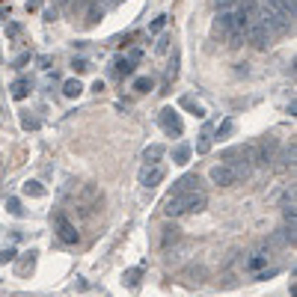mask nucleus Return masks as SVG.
<instances>
[{"mask_svg": "<svg viewBox=\"0 0 297 297\" xmlns=\"http://www.w3.org/2000/svg\"><path fill=\"white\" fill-rule=\"evenodd\" d=\"M101 205H104V193L98 190V184H83V187L77 190V196H74V211H77V217H83V220L92 217Z\"/></svg>", "mask_w": 297, "mask_h": 297, "instance_id": "f03ea898", "label": "nucleus"}, {"mask_svg": "<svg viewBox=\"0 0 297 297\" xmlns=\"http://www.w3.org/2000/svg\"><path fill=\"white\" fill-rule=\"evenodd\" d=\"M140 60H143V51H137V48H134L131 54H128V63L134 66V63H140Z\"/></svg>", "mask_w": 297, "mask_h": 297, "instance_id": "7c9ffc66", "label": "nucleus"}, {"mask_svg": "<svg viewBox=\"0 0 297 297\" xmlns=\"http://www.w3.org/2000/svg\"><path fill=\"white\" fill-rule=\"evenodd\" d=\"M161 128H164L166 134H172V137H178V134L184 131L181 116H178L175 107H164V110H161Z\"/></svg>", "mask_w": 297, "mask_h": 297, "instance_id": "6e6552de", "label": "nucleus"}, {"mask_svg": "<svg viewBox=\"0 0 297 297\" xmlns=\"http://www.w3.org/2000/svg\"><path fill=\"white\" fill-rule=\"evenodd\" d=\"M125 279H128V285H131V288H137V279H140V270H128V273H125Z\"/></svg>", "mask_w": 297, "mask_h": 297, "instance_id": "c85d7f7f", "label": "nucleus"}, {"mask_svg": "<svg viewBox=\"0 0 297 297\" xmlns=\"http://www.w3.org/2000/svg\"><path fill=\"white\" fill-rule=\"evenodd\" d=\"M116 71H119V74H131L134 66L128 63V60H116Z\"/></svg>", "mask_w": 297, "mask_h": 297, "instance_id": "393cba45", "label": "nucleus"}, {"mask_svg": "<svg viewBox=\"0 0 297 297\" xmlns=\"http://www.w3.org/2000/svg\"><path fill=\"white\" fill-rule=\"evenodd\" d=\"M42 6V0H27V9H39Z\"/></svg>", "mask_w": 297, "mask_h": 297, "instance_id": "e433bc0d", "label": "nucleus"}, {"mask_svg": "<svg viewBox=\"0 0 297 297\" xmlns=\"http://www.w3.org/2000/svg\"><path fill=\"white\" fill-rule=\"evenodd\" d=\"M27 92H30V83H27V80H24V77H21V80H15V83H12V98H15V101L27 98Z\"/></svg>", "mask_w": 297, "mask_h": 297, "instance_id": "f3484780", "label": "nucleus"}, {"mask_svg": "<svg viewBox=\"0 0 297 297\" xmlns=\"http://www.w3.org/2000/svg\"><path fill=\"white\" fill-rule=\"evenodd\" d=\"M54 232H57V235H60V241H66V244H77V238H80V235H77V226L68 220L63 211H57V214H54Z\"/></svg>", "mask_w": 297, "mask_h": 297, "instance_id": "423d86ee", "label": "nucleus"}, {"mask_svg": "<svg viewBox=\"0 0 297 297\" xmlns=\"http://www.w3.org/2000/svg\"><path fill=\"white\" fill-rule=\"evenodd\" d=\"M21 125H24V128H39V119H33V116H21Z\"/></svg>", "mask_w": 297, "mask_h": 297, "instance_id": "c756f323", "label": "nucleus"}, {"mask_svg": "<svg viewBox=\"0 0 297 297\" xmlns=\"http://www.w3.org/2000/svg\"><path fill=\"white\" fill-rule=\"evenodd\" d=\"M232 128H235V122H232V119H223V125L217 128V140H226L232 134Z\"/></svg>", "mask_w": 297, "mask_h": 297, "instance_id": "412c9836", "label": "nucleus"}, {"mask_svg": "<svg viewBox=\"0 0 297 297\" xmlns=\"http://www.w3.org/2000/svg\"><path fill=\"white\" fill-rule=\"evenodd\" d=\"M178 238H181V229H178V226H166V229H164V238H161V247L178 244Z\"/></svg>", "mask_w": 297, "mask_h": 297, "instance_id": "dca6fc26", "label": "nucleus"}, {"mask_svg": "<svg viewBox=\"0 0 297 297\" xmlns=\"http://www.w3.org/2000/svg\"><path fill=\"white\" fill-rule=\"evenodd\" d=\"M208 205L205 190L199 187V175H184L175 181L172 193L164 199V214L166 217H184V214H199Z\"/></svg>", "mask_w": 297, "mask_h": 297, "instance_id": "f257e3e1", "label": "nucleus"}, {"mask_svg": "<svg viewBox=\"0 0 297 297\" xmlns=\"http://www.w3.org/2000/svg\"><path fill=\"white\" fill-rule=\"evenodd\" d=\"M164 24H166V15H158V18L152 21V27H149V30H152V33H161V30H164Z\"/></svg>", "mask_w": 297, "mask_h": 297, "instance_id": "a878e982", "label": "nucleus"}, {"mask_svg": "<svg viewBox=\"0 0 297 297\" xmlns=\"http://www.w3.org/2000/svg\"><path fill=\"white\" fill-rule=\"evenodd\" d=\"M202 276H205L202 267H187V279H190V282H202Z\"/></svg>", "mask_w": 297, "mask_h": 297, "instance_id": "b1692460", "label": "nucleus"}, {"mask_svg": "<svg viewBox=\"0 0 297 297\" xmlns=\"http://www.w3.org/2000/svg\"><path fill=\"white\" fill-rule=\"evenodd\" d=\"M166 48H169V39H166V36H164V39H161V42L155 45V51H158V54H164Z\"/></svg>", "mask_w": 297, "mask_h": 297, "instance_id": "2f4dec72", "label": "nucleus"}, {"mask_svg": "<svg viewBox=\"0 0 297 297\" xmlns=\"http://www.w3.org/2000/svg\"><path fill=\"white\" fill-rule=\"evenodd\" d=\"M190 155H193V149H190L187 143H178V146L172 149V161H175V164H187Z\"/></svg>", "mask_w": 297, "mask_h": 297, "instance_id": "4468645a", "label": "nucleus"}, {"mask_svg": "<svg viewBox=\"0 0 297 297\" xmlns=\"http://www.w3.org/2000/svg\"><path fill=\"white\" fill-rule=\"evenodd\" d=\"M166 155V149L161 146V143H152V146H146V152H143V161H146V166H155L161 164V158Z\"/></svg>", "mask_w": 297, "mask_h": 297, "instance_id": "9b49d317", "label": "nucleus"}, {"mask_svg": "<svg viewBox=\"0 0 297 297\" xmlns=\"http://www.w3.org/2000/svg\"><path fill=\"white\" fill-rule=\"evenodd\" d=\"M181 104H184L187 110H193L196 116H205V110H202V104H196V101H193V98H181Z\"/></svg>", "mask_w": 297, "mask_h": 297, "instance_id": "5701e85b", "label": "nucleus"}, {"mask_svg": "<svg viewBox=\"0 0 297 297\" xmlns=\"http://www.w3.org/2000/svg\"><path fill=\"white\" fill-rule=\"evenodd\" d=\"M276 3V9L288 18V21H294V12H297V0H273Z\"/></svg>", "mask_w": 297, "mask_h": 297, "instance_id": "2eb2a0df", "label": "nucleus"}, {"mask_svg": "<svg viewBox=\"0 0 297 297\" xmlns=\"http://www.w3.org/2000/svg\"><path fill=\"white\" fill-rule=\"evenodd\" d=\"M71 68H74V71H86V68H89V63H86L83 57H74V63H71Z\"/></svg>", "mask_w": 297, "mask_h": 297, "instance_id": "cd10ccee", "label": "nucleus"}, {"mask_svg": "<svg viewBox=\"0 0 297 297\" xmlns=\"http://www.w3.org/2000/svg\"><path fill=\"white\" fill-rule=\"evenodd\" d=\"M101 15H104V3L101 0H89V6H86V27H95L101 21Z\"/></svg>", "mask_w": 297, "mask_h": 297, "instance_id": "ddd939ff", "label": "nucleus"}, {"mask_svg": "<svg viewBox=\"0 0 297 297\" xmlns=\"http://www.w3.org/2000/svg\"><path fill=\"white\" fill-rule=\"evenodd\" d=\"M12 256H15V253H12V250H3V253H0V264H3V262H9V259H12Z\"/></svg>", "mask_w": 297, "mask_h": 297, "instance_id": "c9c22d12", "label": "nucleus"}, {"mask_svg": "<svg viewBox=\"0 0 297 297\" xmlns=\"http://www.w3.org/2000/svg\"><path fill=\"white\" fill-rule=\"evenodd\" d=\"M134 89H137V92H149V89H152V77H137V80H134Z\"/></svg>", "mask_w": 297, "mask_h": 297, "instance_id": "4be33fe9", "label": "nucleus"}, {"mask_svg": "<svg viewBox=\"0 0 297 297\" xmlns=\"http://www.w3.org/2000/svg\"><path fill=\"white\" fill-rule=\"evenodd\" d=\"M164 178H166V169L161 164L143 166V169H140V184H143V187H158Z\"/></svg>", "mask_w": 297, "mask_h": 297, "instance_id": "1a4fd4ad", "label": "nucleus"}, {"mask_svg": "<svg viewBox=\"0 0 297 297\" xmlns=\"http://www.w3.org/2000/svg\"><path fill=\"white\" fill-rule=\"evenodd\" d=\"M6 15H9V6H0V21H3Z\"/></svg>", "mask_w": 297, "mask_h": 297, "instance_id": "4c0bfd02", "label": "nucleus"}, {"mask_svg": "<svg viewBox=\"0 0 297 297\" xmlns=\"http://www.w3.org/2000/svg\"><path fill=\"white\" fill-rule=\"evenodd\" d=\"M63 92H66V98H77V95L83 92V83H80V80H66V83H63Z\"/></svg>", "mask_w": 297, "mask_h": 297, "instance_id": "a211bd4d", "label": "nucleus"}, {"mask_svg": "<svg viewBox=\"0 0 297 297\" xmlns=\"http://www.w3.org/2000/svg\"><path fill=\"white\" fill-rule=\"evenodd\" d=\"M208 178H211V184H217V187H232V184H238L241 181V175H238V169L232 164H214L208 169Z\"/></svg>", "mask_w": 297, "mask_h": 297, "instance_id": "39448f33", "label": "nucleus"}, {"mask_svg": "<svg viewBox=\"0 0 297 297\" xmlns=\"http://www.w3.org/2000/svg\"><path fill=\"white\" fill-rule=\"evenodd\" d=\"M276 146H279V140H276L273 134L262 137V140L253 146V166H267L270 161H276Z\"/></svg>", "mask_w": 297, "mask_h": 297, "instance_id": "7ed1b4c3", "label": "nucleus"}, {"mask_svg": "<svg viewBox=\"0 0 297 297\" xmlns=\"http://www.w3.org/2000/svg\"><path fill=\"white\" fill-rule=\"evenodd\" d=\"M214 30L220 33V39H232V12H220V15H217Z\"/></svg>", "mask_w": 297, "mask_h": 297, "instance_id": "f8f14e48", "label": "nucleus"}, {"mask_svg": "<svg viewBox=\"0 0 297 297\" xmlns=\"http://www.w3.org/2000/svg\"><path fill=\"white\" fill-rule=\"evenodd\" d=\"M267 259H270V247H262V250H256V253H253V256L244 262V267L256 273V270H262L264 264H267Z\"/></svg>", "mask_w": 297, "mask_h": 297, "instance_id": "9d476101", "label": "nucleus"}, {"mask_svg": "<svg viewBox=\"0 0 297 297\" xmlns=\"http://www.w3.org/2000/svg\"><path fill=\"white\" fill-rule=\"evenodd\" d=\"M208 146H211V140H208V137H202V140H199V152H208Z\"/></svg>", "mask_w": 297, "mask_h": 297, "instance_id": "473e14b6", "label": "nucleus"}, {"mask_svg": "<svg viewBox=\"0 0 297 297\" xmlns=\"http://www.w3.org/2000/svg\"><path fill=\"white\" fill-rule=\"evenodd\" d=\"M6 36H9V39H15V36H21V24H15V21H9V24H6Z\"/></svg>", "mask_w": 297, "mask_h": 297, "instance_id": "bb28decb", "label": "nucleus"}, {"mask_svg": "<svg viewBox=\"0 0 297 297\" xmlns=\"http://www.w3.org/2000/svg\"><path fill=\"white\" fill-rule=\"evenodd\" d=\"M247 36H250L253 48H259V51H264V48L270 45V30L264 27L262 18H256V21H247Z\"/></svg>", "mask_w": 297, "mask_h": 297, "instance_id": "0eeeda50", "label": "nucleus"}, {"mask_svg": "<svg viewBox=\"0 0 297 297\" xmlns=\"http://www.w3.org/2000/svg\"><path fill=\"white\" fill-rule=\"evenodd\" d=\"M262 21H264V27H267L270 33H285V30H288V24H291V21L276 9V3H273V0H264Z\"/></svg>", "mask_w": 297, "mask_h": 297, "instance_id": "20e7f679", "label": "nucleus"}, {"mask_svg": "<svg viewBox=\"0 0 297 297\" xmlns=\"http://www.w3.org/2000/svg\"><path fill=\"white\" fill-rule=\"evenodd\" d=\"M24 63H30V54H21V57H18V60H15V66H18V68L24 66Z\"/></svg>", "mask_w": 297, "mask_h": 297, "instance_id": "f704fd0d", "label": "nucleus"}, {"mask_svg": "<svg viewBox=\"0 0 297 297\" xmlns=\"http://www.w3.org/2000/svg\"><path fill=\"white\" fill-rule=\"evenodd\" d=\"M288 164H294V143H291V146H285V152L279 155V164H276V169H288Z\"/></svg>", "mask_w": 297, "mask_h": 297, "instance_id": "6ab92c4d", "label": "nucleus"}, {"mask_svg": "<svg viewBox=\"0 0 297 297\" xmlns=\"http://www.w3.org/2000/svg\"><path fill=\"white\" fill-rule=\"evenodd\" d=\"M214 3H217V6H220L223 12H229V6H232V3H235V0H214Z\"/></svg>", "mask_w": 297, "mask_h": 297, "instance_id": "72a5a7b5", "label": "nucleus"}, {"mask_svg": "<svg viewBox=\"0 0 297 297\" xmlns=\"http://www.w3.org/2000/svg\"><path fill=\"white\" fill-rule=\"evenodd\" d=\"M24 193H27V196H45V187H42L39 181H27V184H24Z\"/></svg>", "mask_w": 297, "mask_h": 297, "instance_id": "aec40b11", "label": "nucleus"}]
</instances>
